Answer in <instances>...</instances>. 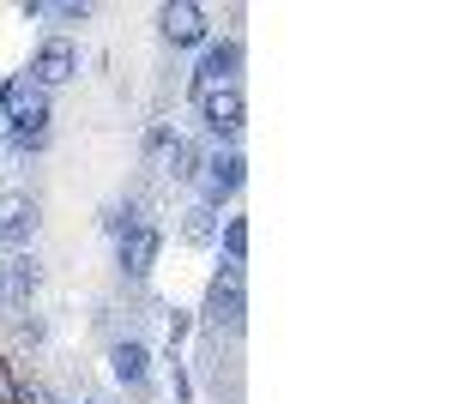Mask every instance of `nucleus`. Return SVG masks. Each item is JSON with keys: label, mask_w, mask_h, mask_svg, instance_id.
I'll list each match as a JSON object with an SVG mask.
<instances>
[{"label": "nucleus", "mask_w": 453, "mask_h": 404, "mask_svg": "<svg viewBox=\"0 0 453 404\" xmlns=\"http://www.w3.org/2000/svg\"><path fill=\"white\" fill-rule=\"evenodd\" d=\"M19 97H25V91H19V79H0V121H6V109H12Z\"/></svg>", "instance_id": "17"}, {"label": "nucleus", "mask_w": 453, "mask_h": 404, "mask_svg": "<svg viewBox=\"0 0 453 404\" xmlns=\"http://www.w3.org/2000/svg\"><path fill=\"white\" fill-rule=\"evenodd\" d=\"M36 284H42V271H36V260H6V271H0V296L12 308H31V296H36Z\"/></svg>", "instance_id": "11"}, {"label": "nucleus", "mask_w": 453, "mask_h": 404, "mask_svg": "<svg viewBox=\"0 0 453 404\" xmlns=\"http://www.w3.org/2000/svg\"><path fill=\"white\" fill-rule=\"evenodd\" d=\"M31 72H36V85H42V91H55V85H67L73 72H79V42H73V36H49V42L36 49Z\"/></svg>", "instance_id": "7"}, {"label": "nucleus", "mask_w": 453, "mask_h": 404, "mask_svg": "<svg viewBox=\"0 0 453 404\" xmlns=\"http://www.w3.org/2000/svg\"><path fill=\"white\" fill-rule=\"evenodd\" d=\"M188 332H194V320L175 308V314H170V350H181V344H188Z\"/></svg>", "instance_id": "15"}, {"label": "nucleus", "mask_w": 453, "mask_h": 404, "mask_svg": "<svg viewBox=\"0 0 453 404\" xmlns=\"http://www.w3.org/2000/svg\"><path fill=\"white\" fill-rule=\"evenodd\" d=\"M157 248H164V236H157L151 224H134V230L121 236V248H115V254H121V271H127V278H151Z\"/></svg>", "instance_id": "8"}, {"label": "nucleus", "mask_w": 453, "mask_h": 404, "mask_svg": "<svg viewBox=\"0 0 453 404\" xmlns=\"http://www.w3.org/2000/svg\"><path fill=\"white\" fill-rule=\"evenodd\" d=\"M73 404H104V399H73Z\"/></svg>", "instance_id": "19"}, {"label": "nucleus", "mask_w": 453, "mask_h": 404, "mask_svg": "<svg viewBox=\"0 0 453 404\" xmlns=\"http://www.w3.org/2000/svg\"><path fill=\"white\" fill-rule=\"evenodd\" d=\"M218 241H224V260L242 271V260H248V224H242V217H224V224H218Z\"/></svg>", "instance_id": "14"}, {"label": "nucleus", "mask_w": 453, "mask_h": 404, "mask_svg": "<svg viewBox=\"0 0 453 404\" xmlns=\"http://www.w3.org/2000/svg\"><path fill=\"white\" fill-rule=\"evenodd\" d=\"M200 103V115H206V133L218 139V145H236V133H242L248 121V103H242V85H224V91H206Z\"/></svg>", "instance_id": "4"}, {"label": "nucleus", "mask_w": 453, "mask_h": 404, "mask_svg": "<svg viewBox=\"0 0 453 404\" xmlns=\"http://www.w3.org/2000/svg\"><path fill=\"white\" fill-rule=\"evenodd\" d=\"M200 320H206L211 332H242V320H248V296H242V271H236V266H224L218 278H211Z\"/></svg>", "instance_id": "1"}, {"label": "nucleus", "mask_w": 453, "mask_h": 404, "mask_svg": "<svg viewBox=\"0 0 453 404\" xmlns=\"http://www.w3.org/2000/svg\"><path fill=\"white\" fill-rule=\"evenodd\" d=\"M242 181H248L242 151H236V145H218L206 164H200V205H211V211H218L230 194H242Z\"/></svg>", "instance_id": "2"}, {"label": "nucleus", "mask_w": 453, "mask_h": 404, "mask_svg": "<svg viewBox=\"0 0 453 404\" xmlns=\"http://www.w3.org/2000/svg\"><path fill=\"white\" fill-rule=\"evenodd\" d=\"M0 404H19V380H12L6 369H0Z\"/></svg>", "instance_id": "18"}, {"label": "nucleus", "mask_w": 453, "mask_h": 404, "mask_svg": "<svg viewBox=\"0 0 453 404\" xmlns=\"http://www.w3.org/2000/svg\"><path fill=\"white\" fill-rule=\"evenodd\" d=\"M157 164H164L170 181H200V164H206V157H200V145H194V139L175 133L170 145H164V157H157Z\"/></svg>", "instance_id": "12"}, {"label": "nucleus", "mask_w": 453, "mask_h": 404, "mask_svg": "<svg viewBox=\"0 0 453 404\" xmlns=\"http://www.w3.org/2000/svg\"><path fill=\"white\" fill-rule=\"evenodd\" d=\"M236 72H242V42H236V36L206 42V55H200V67H194V79H188V91H194V97L224 91V85H236Z\"/></svg>", "instance_id": "3"}, {"label": "nucleus", "mask_w": 453, "mask_h": 404, "mask_svg": "<svg viewBox=\"0 0 453 404\" xmlns=\"http://www.w3.org/2000/svg\"><path fill=\"white\" fill-rule=\"evenodd\" d=\"M49 97H19L6 109V139L19 145V151H42L49 145Z\"/></svg>", "instance_id": "5"}, {"label": "nucleus", "mask_w": 453, "mask_h": 404, "mask_svg": "<svg viewBox=\"0 0 453 404\" xmlns=\"http://www.w3.org/2000/svg\"><path fill=\"white\" fill-rule=\"evenodd\" d=\"M19 404H55V393L42 380H31V386H19Z\"/></svg>", "instance_id": "16"}, {"label": "nucleus", "mask_w": 453, "mask_h": 404, "mask_svg": "<svg viewBox=\"0 0 453 404\" xmlns=\"http://www.w3.org/2000/svg\"><path fill=\"white\" fill-rule=\"evenodd\" d=\"M181 241H194V248H211V241H218V211L194 200L188 211H181Z\"/></svg>", "instance_id": "13"}, {"label": "nucleus", "mask_w": 453, "mask_h": 404, "mask_svg": "<svg viewBox=\"0 0 453 404\" xmlns=\"http://www.w3.org/2000/svg\"><path fill=\"white\" fill-rule=\"evenodd\" d=\"M36 236V200L31 194H6L0 200V241L6 248H25Z\"/></svg>", "instance_id": "9"}, {"label": "nucleus", "mask_w": 453, "mask_h": 404, "mask_svg": "<svg viewBox=\"0 0 453 404\" xmlns=\"http://www.w3.org/2000/svg\"><path fill=\"white\" fill-rule=\"evenodd\" d=\"M157 25H164V42H170V49H200L211 36L206 6H194V0H170V6L157 12Z\"/></svg>", "instance_id": "6"}, {"label": "nucleus", "mask_w": 453, "mask_h": 404, "mask_svg": "<svg viewBox=\"0 0 453 404\" xmlns=\"http://www.w3.org/2000/svg\"><path fill=\"white\" fill-rule=\"evenodd\" d=\"M109 374H115L121 386H145V374H151V350H145L140 338H121V344L109 350Z\"/></svg>", "instance_id": "10"}]
</instances>
